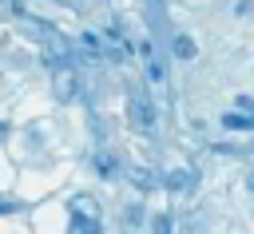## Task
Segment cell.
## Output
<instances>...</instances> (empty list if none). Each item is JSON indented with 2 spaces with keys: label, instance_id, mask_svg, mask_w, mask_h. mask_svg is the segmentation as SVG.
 <instances>
[{
  "label": "cell",
  "instance_id": "6da1fadb",
  "mask_svg": "<svg viewBox=\"0 0 254 234\" xmlns=\"http://www.w3.org/2000/svg\"><path fill=\"white\" fill-rule=\"evenodd\" d=\"M75 91H79V79H75V67H71L67 59H60V63H52V95H56L60 103H67V99H75Z\"/></svg>",
  "mask_w": 254,
  "mask_h": 234
},
{
  "label": "cell",
  "instance_id": "7a4b0ae2",
  "mask_svg": "<svg viewBox=\"0 0 254 234\" xmlns=\"http://www.w3.org/2000/svg\"><path fill=\"white\" fill-rule=\"evenodd\" d=\"M131 127H139V131L155 127V103L147 95H139V91H131Z\"/></svg>",
  "mask_w": 254,
  "mask_h": 234
},
{
  "label": "cell",
  "instance_id": "3957f363",
  "mask_svg": "<svg viewBox=\"0 0 254 234\" xmlns=\"http://www.w3.org/2000/svg\"><path fill=\"white\" fill-rule=\"evenodd\" d=\"M194 182H198V175H194V171H171V175H167V190H171V194L190 190Z\"/></svg>",
  "mask_w": 254,
  "mask_h": 234
},
{
  "label": "cell",
  "instance_id": "277c9868",
  "mask_svg": "<svg viewBox=\"0 0 254 234\" xmlns=\"http://www.w3.org/2000/svg\"><path fill=\"white\" fill-rule=\"evenodd\" d=\"M171 52H175L179 59H194V56H198V44H194V36L179 32V36H175V44H171Z\"/></svg>",
  "mask_w": 254,
  "mask_h": 234
},
{
  "label": "cell",
  "instance_id": "5b68a950",
  "mask_svg": "<svg viewBox=\"0 0 254 234\" xmlns=\"http://www.w3.org/2000/svg\"><path fill=\"white\" fill-rule=\"evenodd\" d=\"M67 234H99V218H91V214H71Z\"/></svg>",
  "mask_w": 254,
  "mask_h": 234
},
{
  "label": "cell",
  "instance_id": "8992f818",
  "mask_svg": "<svg viewBox=\"0 0 254 234\" xmlns=\"http://www.w3.org/2000/svg\"><path fill=\"white\" fill-rule=\"evenodd\" d=\"M95 171H99V178H115V175H119V159L107 155V151H99V155H95Z\"/></svg>",
  "mask_w": 254,
  "mask_h": 234
},
{
  "label": "cell",
  "instance_id": "52a82bcc",
  "mask_svg": "<svg viewBox=\"0 0 254 234\" xmlns=\"http://www.w3.org/2000/svg\"><path fill=\"white\" fill-rule=\"evenodd\" d=\"M222 127H226V131H254V115H234V111H226V115H222Z\"/></svg>",
  "mask_w": 254,
  "mask_h": 234
},
{
  "label": "cell",
  "instance_id": "ba28073f",
  "mask_svg": "<svg viewBox=\"0 0 254 234\" xmlns=\"http://www.w3.org/2000/svg\"><path fill=\"white\" fill-rule=\"evenodd\" d=\"M71 214H91V218H99V206H95L91 194H75V198H71Z\"/></svg>",
  "mask_w": 254,
  "mask_h": 234
},
{
  "label": "cell",
  "instance_id": "9c48e42d",
  "mask_svg": "<svg viewBox=\"0 0 254 234\" xmlns=\"http://www.w3.org/2000/svg\"><path fill=\"white\" fill-rule=\"evenodd\" d=\"M131 182H135L139 190H151V186H155V171H151V167H131Z\"/></svg>",
  "mask_w": 254,
  "mask_h": 234
},
{
  "label": "cell",
  "instance_id": "30bf717a",
  "mask_svg": "<svg viewBox=\"0 0 254 234\" xmlns=\"http://www.w3.org/2000/svg\"><path fill=\"white\" fill-rule=\"evenodd\" d=\"M123 226H127V234H135V230L143 226V206H139V202H131V206L123 210Z\"/></svg>",
  "mask_w": 254,
  "mask_h": 234
},
{
  "label": "cell",
  "instance_id": "8fae6325",
  "mask_svg": "<svg viewBox=\"0 0 254 234\" xmlns=\"http://www.w3.org/2000/svg\"><path fill=\"white\" fill-rule=\"evenodd\" d=\"M103 56H107L111 63H123V56H127V44H123L119 36H111V40H107V48H103Z\"/></svg>",
  "mask_w": 254,
  "mask_h": 234
},
{
  "label": "cell",
  "instance_id": "7c38bea8",
  "mask_svg": "<svg viewBox=\"0 0 254 234\" xmlns=\"http://www.w3.org/2000/svg\"><path fill=\"white\" fill-rule=\"evenodd\" d=\"M143 63H147V83H163V79H167L163 59H155V56H151V59H143Z\"/></svg>",
  "mask_w": 254,
  "mask_h": 234
},
{
  "label": "cell",
  "instance_id": "4fadbf2b",
  "mask_svg": "<svg viewBox=\"0 0 254 234\" xmlns=\"http://www.w3.org/2000/svg\"><path fill=\"white\" fill-rule=\"evenodd\" d=\"M151 230H155V234H171V218H167V214H159V218H155V226H151Z\"/></svg>",
  "mask_w": 254,
  "mask_h": 234
},
{
  "label": "cell",
  "instance_id": "5bb4252c",
  "mask_svg": "<svg viewBox=\"0 0 254 234\" xmlns=\"http://www.w3.org/2000/svg\"><path fill=\"white\" fill-rule=\"evenodd\" d=\"M246 12H254V0H234V16H246Z\"/></svg>",
  "mask_w": 254,
  "mask_h": 234
},
{
  "label": "cell",
  "instance_id": "9a60e30c",
  "mask_svg": "<svg viewBox=\"0 0 254 234\" xmlns=\"http://www.w3.org/2000/svg\"><path fill=\"white\" fill-rule=\"evenodd\" d=\"M139 56H143V59H151V56H155V48H151V40H143V44H139Z\"/></svg>",
  "mask_w": 254,
  "mask_h": 234
},
{
  "label": "cell",
  "instance_id": "2e32d148",
  "mask_svg": "<svg viewBox=\"0 0 254 234\" xmlns=\"http://www.w3.org/2000/svg\"><path fill=\"white\" fill-rule=\"evenodd\" d=\"M0 214H16V202L12 198H0Z\"/></svg>",
  "mask_w": 254,
  "mask_h": 234
},
{
  "label": "cell",
  "instance_id": "e0dca14e",
  "mask_svg": "<svg viewBox=\"0 0 254 234\" xmlns=\"http://www.w3.org/2000/svg\"><path fill=\"white\" fill-rule=\"evenodd\" d=\"M238 107H242V111H254V99H250V95H238Z\"/></svg>",
  "mask_w": 254,
  "mask_h": 234
},
{
  "label": "cell",
  "instance_id": "ac0fdd59",
  "mask_svg": "<svg viewBox=\"0 0 254 234\" xmlns=\"http://www.w3.org/2000/svg\"><path fill=\"white\" fill-rule=\"evenodd\" d=\"M4 135H8V123H4V119H0V143H4Z\"/></svg>",
  "mask_w": 254,
  "mask_h": 234
},
{
  "label": "cell",
  "instance_id": "d6986e66",
  "mask_svg": "<svg viewBox=\"0 0 254 234\" xmlns=\"http://www.w3.org/2000/svg\"><path fill=\"white\" fill-rule=\"evenodd\" d=\"M246 186H250V190H254V171H250V175H246Z\"/></svg>",
  "mask_w": 254,
  "mask_h": 234
}]
</instances>
